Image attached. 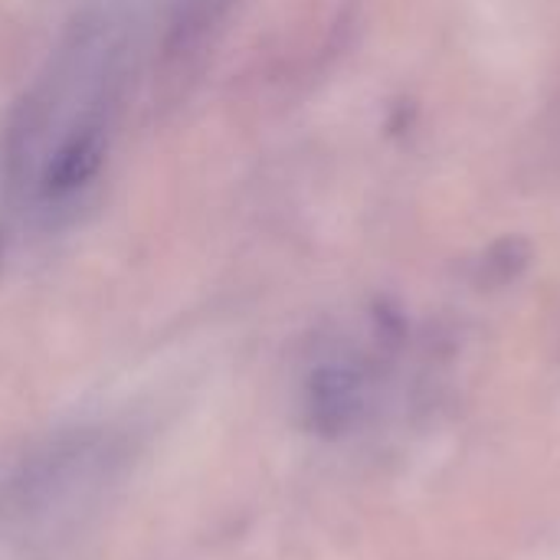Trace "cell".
Masks as SVG:
<instances>
[{
    "label": "cell",
    "instance_id": "1",
    "mask_svg": "<svg viewBox=\"0 0 560 560\" xmlns=\"http://www.w3.org/2000/svg\"><path fill=\"white\" fill-rule=\"evenodd\" d=\"M128 56L105 23L79 26L16 98L0 141L10 207L36 230L75 223L98 197L115 154Z\"/></svg>",
    "mask_w": 560,
    "mask_h": 560
},
{
    "label": "cell",
    "instance_id": "2",
    "mask_svg": "<svg viewBox=\"0 0 560 560\" xmlns=\"http://www.w3.org/2000/svg\"><path fill=\"white\" fill-rule=\"evenodd\" d=\"M368 417V381L348 361H322L302 384V423L322 440L351 436Z\"/></svg>",
    "mask_w": 560,
    "mask_h": 560
},
{
    "label": "cell",
    "instance_id": "3",
    "mask_svg": "<svg viewBox=\"0 0 560 560\" xmlns=\"http://www.w3.org/2000/svg\"><path fill=\"white\" fill-rule=\"evenodd\" d=\"M3 249H7V240H3V230H0V266H3Z\"/></svg>",
    "mask_w": 560,
    "mask_h": 560
}]
</instances>
